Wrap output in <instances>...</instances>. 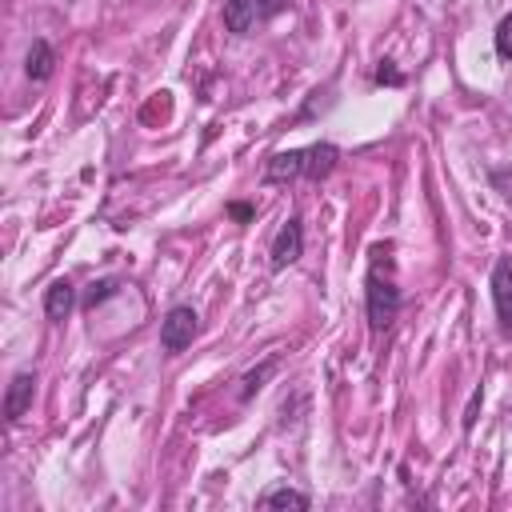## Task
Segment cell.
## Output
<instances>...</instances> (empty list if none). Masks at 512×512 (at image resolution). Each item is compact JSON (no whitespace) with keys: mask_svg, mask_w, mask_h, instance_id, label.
<instances>
[{"mask_svg":"<svg viewBox=\"0 0 512 512\" xmlns=\"http://www.w3.org/2000/svg\"><path fill=\"white\" fill-rule=\"evenodd\" d=\"M260 504L264 508H308V496L296 492V488H272V492H264Z\"/></svg>","mask_w":512,"mask_h":512,"instance_id":"obj_11","label":"cell"},{"mask_svg":"<svg viewBox=\"0 0 512 512\" xmlns=\"http://www.w3.org/2000/svg\"><path fill=\"white\" fill-rule=\"evenodd\" d=\"M300 252H304V228L300 216H288V224L272 240V268H288L292 260H300Z\"/></svg>","mask_w":512,"mask_h":512,"instance_id":"obj_3","label":"cell"},{"mask_svg":"<svg viewBox=\"0 0 512 512\" xmlns=\"http://www.w3.org/2000/svg\"><path fill=\"white\" fill-rule=\"evenodd\" d=\"M268 372H272V360H268V364H264L260 372H252V376H244V388H240V396H252V388H260V380H264Z\"/></svg>","mask_w":512,"mask_h":512,"instance_id":"obj_14","label":"cell"},{"mask_svg":"<svg viewBox=\"0 0 512 512\" xmlns=\"http://www.w3.org/2000/svg\"><path fill=\"white\" fill-rule=\"evenodd\" d=\"M496 52H500L504 60H512V12L496 24Z\"/></svg>","mask_w":512,"mask_h":512,"instance_id":"obj_13","label":"cell"},{"mask_svg":"<svg viewBox=\"0 0 512 512\" xmlns=\"http://www.w3.org/2000/svg\"><path fill=\"white\" fill-rule=\"evenodd\" d=\"M32 388H36V376L32 372H16L12 384H8V396H4V416L8 420H20L32 404Z\"/></svg>","mask_w":512,"mask_h":512,"instance_id":"obj_6","label":"cell"},{"mask_svg":"<svg viewBox=\"0 0 512 512\" xmlns=\"http://www.w3.org/2000/svg\"><path fill=\"white\" fill-rule=\"evenodd\" d=\"M192 336H196V312L188 304H176L160 320V344H164V352H184L192 344Z\"/></svg>","mask_w":512,"mask_h":512,"instance_id":"obj_2","label":"cell"},{"mask_svg":"<svg viewBox=\"0 0 512 512\" xmlns=\"http://www.w3.org/2000/svg\"><path fill=\"white\" fill-rule=\"evenodd\" d=\"M336 160H340V152H336V144H312V148H304V180H324L332 168H336Z\"/></svg>","mask_w":512,"mask_h":512,"instance_id":"obj_7","label":"cell"},{"mask_svg":"<svg viewBox=\"0 0 512 512\" xmlns=\"http://www.w3.org/2000/svg\"><path fill=\"white\" fill-rule=\"evenodd\" d=\"M292 0H256V8H260V16H276V12H284Z\"/></svg>","mask_w":512,"mask_h":512,"instance_id":"obj_15","label":"cell"},{"mask_svg":"<svg viewBox=\"0 0 512 512\" xmlns=\"http://www.w3.org/2000/svg\"><path fill=\"white\" fill-rule=\"evenodd\" d=\"M24 72H28V80H36V84H44V80L56 72V56H52L48 40H32V48H28V56H24Z\"/></svg>","mask_w":512,"mask_h":512,"instance_id":"obj_9","label":"cell"},{"mask_svg":"<svg viewBox=\"0 0 512 512\" xmlns=\"http://www.w3.org/2000/svg\"><path fill=\"white\" fill-rule=\"evenodd\" d=\"M72 304H76V288H72L68 280H56V284L48 288V296H44V312H48V320H64V316L72 312Z\"/></svg>","mask_w":512,"mask_h":512,"instance_id":"obj_10","label":"cell"},{"mask_svg":"<svg viewBox=\"0 0 512 512\" xmlns=\"http://www.w3.org/2000/svg\"><path fill=\"white\" fill-rule=\"evenodd\" d=\"M232 216H236V220H248V216H252V208H248V204H232Z\"/></svg>","mask_w":512,"mask_h":512,"instance_id":"obj_17","label":"cell"},{"mask_svg":"<svg viewBox=\"0 0 512 512\" xmlns=\"http://www.w3.org/2000/svg\"><path fill=\"white\" fill-rule=\"evenodd\" d=\"M116 288H120V280H112V276H108V280H96V284L88 288V296H84V308H96V304H104V300H108Z\"/></svg>","mask_w":512,"mask_h":512,"instance_id":"obj_12","label":"cell"},{"mask_svg":"<svg viewBox=\"0 0 512 512\" xmlns=\"http://www.w3.org/2000/svg\"><path fill=\"white\" fill-rule=\"evenodd\" d=\"M376 260H372V268H368V292H364V300H368V324L380 332V328H388L392 320H396V312H400V288H396V280L384 272V248H376L372 252Z\"/></svg>","mask_w":512,"mask_h":512,"instance_id":"obj_1","label":"cell"},{"mask_svg":"<svg viewBox=\"0 0 512 512\" xmlns=\"http://www.w3.org/2000/svg\"><path fill=\"white\" fill-rule=\"evenodd\" d=\"M256 16H260L256 0H224V28H228V32L248 36L252 24H256Z\"/></svg>","mask_w":512,"mask_h":512,"instance_id":"obj_8","label":"cell"},{"mask_svg":"<svg viewBox=\"0 0 512 512\" xmlns=\"http://www.w3.org/2000/svg\"><path fill=\"white\" fill-rule=\"evenodd\" d=\"M376 80H380V84H400L404 76H400L396 68H388V64H380V68H376Z\"/></svg>","mask_w":512,"mask_h":512,"instance_id":"obj_16","label":"cell"},{"mask_svg":"<svg viewBox=\"0 0 512 512\" xmlns=\"http://www.w3.org/2000/svg\"><path fill=\"white\" fill-rule=\"evenodd\" d=\"M492 300H496V320L504 332H512V264L496 260L492 268Z\"/></svg>","mask_w":512,"mask_h":512,"instance_id":"obj_4","label":"cell"},{"mask_svg":"<svg viewBox=\"0 0 512 512\" xmlns=\"http://www.w3.org/2000/svg\"><path fill=\"white\" fill-rule=\"evenodd\" d=\"M304 176V148H288V152H272L264 164V180L280 184V180H300Z\"/></svg>","mask_w":512,"mask_h":512,"instance_id":"obj_5","label":"cell"}]
</instances>
